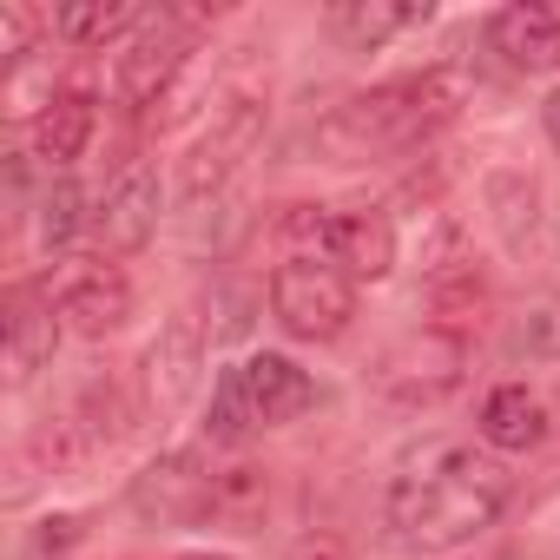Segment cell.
<instances>
[{"instance_id": "obj_11", "label": "cell", "mask_w": 560, "mask_h": 560, "mask_svg": "<svg viewBox=\"0 0 560 560\" xmlns=\"http://www.w3.org/2000/svg\"><path fill=\"white\" fill-rule=\"evenodd\" d=\"M159 218H165V185L145 159H126L113 172V185L100 191V211H93V244L100 257H132L159 237Z\"/></svg>"}, {"instance_id": "obj_21", "label": "cell", "mask_w": 560, "mask_h": 560, "mask_svg": "<svg viewBox=\"0 0 560 560\" xmlns=\"http://www.w3.org/2000/svg\"><path fill=\"white\" fill-rule=\"evenodd\" d=\"M93 435L73 422V416H47L34 435H27V448H21V462H34L47 481H73V475H86L93 468Z\"/></svg>"}, {"instance_id": "obj_5", "label": "cell", "mask_w": 560, "mask_h": 560, "mask_svg": "<svg viewBox=\"0 0 560 560\" xmlns=\"http://www.w3.org/2000/svg\"><path fill=\"white\" fill-rule=\"evenodd\" d=\"M462 376H468V330H442V324H422V330L396 337L370 370L376 396L402 416H422V409L448 402L462 389Z\"/></svg>"}, {"instance_id": "obj_13", "label": "cell", "mask_w": 560, "mask_h": 560, "mask_svg": "<svg viewBox=\"0 0 560 560\" xmlns=\"http://www.w3.org/2000/svg\"><path fill=\"white\" fill-rule=\"evenodd\" d=\"M324 257H330L343 277H357V284H383V277L396 270V257H402L389 205H370V198L330 205V237H324Z\"/></svg>"}, {"instance_id": "obj_6", "label": "cell", "mask_w": 560, "mask_h": 560, "mask_svg": "<svg viewBox=\"0 0 560 560\" xmlns=\"http://www.w3.org/2000/svg\"><path fill=\"white\" fill-rule=\"evenodd\" d=\"M270 317L298 343H337L357 324V277H343L330 257H291L264 277Z\"/></svg>"}, {"instance_id": "obj_27", "label": "cell", "mask_w": 560, "mask_h": 560, "mask_svg": "<svg viewBox=\"0 0 560 560\" xmlns=\"http://www.w3.org/2000/svg\"><path fill=\"white\" fill-rule=\"evenodd\" d=\"M244 311H250V298L218 284V291H211V317H205V324H211V343H231V337H244V324H250Z\"/></svg>"}, {"instance_id": "obj_12", "label": "cell", "mask_w": 560, "mask_h": 560, "mask_svg": "<svg viewBox=\"0 0 560 560\" xmlns=\"http://www.w3.org/2000/svg\"><path fill=\"white\" fill-rule=\"evenodd\" d=\"M54 304H60V324H67V337H86V343H106V337H119L126 324H132V311H139V298H132V277L119 270V264H106V257H93V264H80L67 284L54 291Z\"/></svg>"}, {"instance_id": "obj_1", "label": "cell", "mask_w": 560, "mask_h": 560, "mask_svg": "<svg viewBox=\"0 0 560 560\" xmlns=\"http://www.w3.org/2000/svg\"><path fill=\"white\" fill-rule=\"evenodd\" d=\"M508 508H514V468L494 448L455 442V435L409 448L383 488V521L416 553L475 547L488 527H501Z\"/></svg>"}, {"instance_id": "obj_4", "label": "cell", "mask_w": 560, "mask_h": 560, "mask_svg": "<svg viewBox=\"0 0 560 560\" xmlns=\"http://www.w3.org/2000/svg\"><path fill=\"white\" fill-rule=\"evenodd\" d=\"M304 409H317V376L284 350H250V357H237V363H224L211 376L205 442L211 448H244L250 435L284 429Z\"/></svg>"}, {"instance_id": "obj_23", "label": "cell", "mask_w": 560, "mask_h": 560, "mask_svg": "<svg viewBox=\"0 0 560 560\" xmlns=\"http://www.w3.org/2000/svg\"><path fill=\"white\" fill-rule=\"evenodd\" d=\"M514 357L560 363V298H534V304L514 317Z\"/></svg>"}, {"instance_id": "obj_28", "label": "cell", "mask_w": 560, "mask_h": 560, "mask_svg": "<svg viewBox=\"0 0 560 560\" xmlns=\"http://www.w3.org/2000/svg\"><path fill=\"white\" fill-rule=\"evenodd\" d=\"M540 132H547V145L560 152V80L547 86V100H540Z\"/></svg>"}, {"instance_id": "obj_3", "label": "cell", "mask_w": 560, "mask_h": 560, "mask_svg": "<svg viewBox=\"0 0 560 560\" xmlns=\"http://www.w3.org/2000/svg\"><path fill=\"white\" fill-rule=\"evenodd\" d=\"M264 126H270V73L257 67H224L218 73V106L205 113V126L191 132V145L178 152L172 165V191L185 211L211 205L237 172L244 159L264 145Z\"/></svg>"}, {"instance_id": "obj_2", "label": "cell", "mask_w": 560, "mask_h": 560, "mask_svg": "<svg viewBox=\"0 0 560 560\" xmlns=\"http://www.w3.org/2000/svg\"><path fill=\"white\" fill-rule=\"evenodd\" d=\"M475 93V73L462 60H435L422 73H396L376 80L363 93H350L343 106H330V119L317 126V145L330 159H370V152H409L422 139H435Z\"/></svg>"}, {"instance_id": "obj_9", "label": "cell", "mask_w": 560, "mask_h": 560, "mask_svg": "<svg viewBox=\"0 0 560 560\" xmlns=\"http://www.w3.org/2000/svg\"><path fill=\"white\" fill-rule=\"evenodd\" d=\"M481 205H488V224L501 237V250L514 264H560V211L547 198V185L521 165H494L481 178Z\"/></svg>"}, {"instance_id": "obj_14", "label": "cell", "mask_w": 560, "mask_h": 560, "mask_svg": "<svg viewBox=\"0 0 560 560\" xmlns=\"http://www.w3.org/2000/svg\"><path fill=\"white\" fill-rule=\"evenodd\" d=\"M60 304H54V284H34V277H21V284L8 291V383L27 389L40 370H54L60 357Z\"/></svg>"}, {"instance_id": "obj_15", "label": "cell", "mask_w": 560, "mask_h": 560, "mask_svg": "<svg viewBox=\"0 0 560 560\" xmlns=\"http://www.w3.org/2000/svg\"><path fill=\"white\" fill-rule=\"evenodd\" d=\"M488 54H501L508 73H560V14L540 8V0H508V8L488 14Z\"/></svg>"}, {"instance_id": "obj_17", "label": "cell", "mask_w": 560, "mask_h": 560, "mask_svg": "<svg viewBox=\"0 0 560 560\" xmlns=\"http://www.w3.org/2000/svg\"><path fill=\"white\" fill-rule=\"evenodd\" d=\"M429 21H435L429 0H337V8L324 14V27H330L350 54H383L389 40L429 27Z\"/></svg>"}, {"instance_id": "obj_19", "label": "cell", "mask_w": 560, "mask_h": 560, "mask_svg": "<svg viewBox=\"0 0 560 560\" xmlns=\"http://www.w3.org/2000/svg\"><path fill=\"white\" fill-rule=\"evenodd\" d=\"M139 27H145V8H132V0H67V8H54V34L73 54L126 47Z\"/></svg>"}, {"instance_id": "obj_25", "label": "cell", "mask_w": 560, "mask_h": 560, "mask_svg": "<svg viewBox=\"0 0 560 560\" xmlns=\"http://www.w3.org/2000/svg\"><path fill=\"white\" fill-rule=\"evenodd\" d=\"M264 494H270V475L250 468V462H237V468L218 475V514H244V508H257Z\"/></svg>"}, {"instance_id": "obj_16", "label": "cell", "mask_w": 560, "mask_h": 560, "mask_svg": "<svg viewBox=\"0 0 560 560\" xmlns=\"http://www.w3.org/2000/svg\"><path fill=\"white\" fill-rule=\"evenodd\" d=\"M547 429H553V416H547V402H540L527 383H494V389L481 396V416H475V442H481V448H494V455H527V448L547 442Z\"/></svg>"}, {"instance_id": "obj_22", "label": "cell", "mask_w": 560, "mask_h": 560, "mask_svg": "<svg viewBox=\"0 0 560 560\" xmlns=\"http://www.w3.org/2000/svg\"><path fill=\"white\" fill-rule=\"evenodd\" d=\"M86 224H93V211H86V191H80L67 172H60V178H47V191H40V205H34V231H40V250H47V257L73 250Z\"/></svg>"}, {"instance_id": "obj_20", "label": "cell", "mask_w": 560, "mask_h": 560, "mask_svg": "<svg viewBox=\"0 0 560 560\" xmlns=\"http://www.w3.org/2000/svg\"><path fill=\"white\" fill-rule=\"evenodd\" d=\"M67 416H73V422L93 435V448H119V442H126L139 422H152V416H145V402H139L126 383H113V376H93Z\"/></svg>"}, {"instance_id": "obj_7", "label": "cell", "mask_w": 560, "mask_h": 560, "mask_svg": "<svg viewBox=\"0 0 560 560\" xmlns=\"http://www.w3.org/2000/svg\"><path fill=\"white\" fill-rule=\"evenodd\" d=\"M191 27H198V14H145V27L113 54V100L126 113H159L172 100V86L205 54Z\"/></svg>"}, {"instance_id": "obj_26", "label": "cell", "mask_w": 560, "mask_h": 560, "mask_svg": "<svg viewBox=\"0 0 560 560\" xmlns=\"http://www.w3.org/2000/svg\"><path fill=\"white\" fill-rule=\"evenodd\" d=\"M34 34H40V27H34V14L8 0V8H0V67H8V73L34 60Z\"/></svg>"}, {"instance_id": "obj_29", "label": "cell", "mask_w": 560, "mask_h": 560, "mask_svg": "<svg viewBox=\"0 0 560 560\" xmlns=\"http://www.w3.org/2000/svg\"><path fill=\"white\" fill-rule=\"evenodd\" d=\"M172 560H237V553L231 547H178Z\"/></svg>"}, {"instance_id": "obj_30", "label": "cell", "mask_w": 560, "mask_h": 560, "mask_svg": "<svg viewBox=\"0 0 560 560\" xmlns=\"http://www.w3.org/2000/svg\"><path fill=\"white\" fill-rule=\"evenodd\" d=\"M304 560H350L343 547H330V540H317V547H304Z\"/></svg>"}, {"instance_id": "obj_31", "label": "cell", "mask_w": 560, "mask_h": 560, "mask_svg": "<svg viewBox=\"0 0 560 560\" xmlns=\"http://www.w3.org/2000/svg\"><path fill=\"white\" fill-rule=\"evenodd\" d=\"M488 560H514V553H488Z\"/></svg>"}, {"instance_id": "obj_24", "label": "cell", "mask_w": 560, "mask_h": 560, "mask_svg": "<svg viewBox=\"0 0 560 560\" xmlns=\"http://www.w3.org/2000/svg\"><path fill=\"white\" fill-rule=\"evenodd\" d=\"M80 540H86V514L60 508V514H40V521L27 527V540H21V560H67Z\"/></svg>"}, {"instance_id": "obj_8", "label": "cell", "mask_w": 560, "mask_h": 560, "mask_svg": "<svg viewBox=\"0 0 560 560\" xmlns=\"http://www.w3.org/2000/svg\"><path fill=\"white\" fill-rule=\"evenodd\" d=\"M126 508L139 527H198L205 514H218V468L205 462V448H159L126 481Z\"/></svg>"}, {"instance_id": "obj_10", "label": "cell", "mask_w": 560, "mask_h": 560, "mask_svg": "<svg viewBox=\"0 0 560 560\" xmlns=\"http://www.w3.org/2000/svg\"><path fill=\"white\" fill-rule=\"evenodd\" d=\"M205 357H211V324L198 311H172L159 324V337L145 343V357H139V402H145L152 422H172L198 396Z\"/></svg>"}, {"instance_id": "obj_18", "label": "cell", "mask_w": 560, "mask_h": 560, "mask_svg": "<svg viewBox=\"0 0 560 560\" xmlns=\"http://www.w3.org/2000/svg\"><path fill=\"white\" fill-rule=\"evenodd\" d=\"M93 126H100V100H93L86 86H60V93H54V106L34 119V159L60 178L67 165H80V159H86Z\"/></svg>"}]
</instances>
